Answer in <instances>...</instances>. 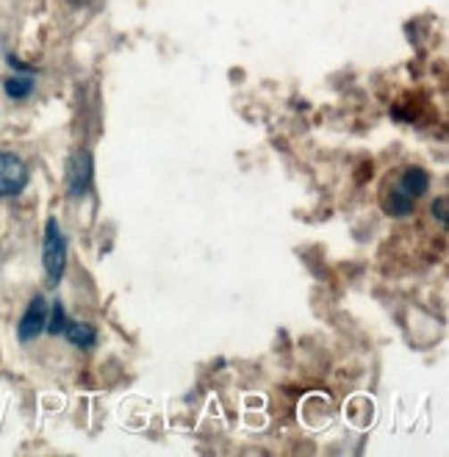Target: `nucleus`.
Listing matches in <instances>:
<instances>
[{
  "instance_id": "7",
  "label": "nucleus",
  "mask_w": 449,
  "mask_h": 457,
  "mask_svg": "<svg viewBox=\"0 0 449 457\" xmlns=\"http://www.w3.org/2000/svg\"><path fill=\"white\" fill-rule=\"evenodd\" d=\"M34 87H37L34 72H20L4 80V92L9 100H29L34 95Z\"/></svg>"
},
{
  "instance_id": "2",
  "label": "nucleus",
  "mask_w": 449,
  "mask_h": 457,
  "mask_svg": "<svg viewBox=\"0 0 449 457\" xmlns=\"http://www.w3.org/2000/svg\"><path fill=\"white\" fill-rule=\"evenodd\" d=\"M42 266H45L47 286H59V280L64 278V266H67V236H64V230H62L56 217H50L47 225H45Z\"/></svg>"
},
{
  "instance_id": "6",
  "label": "nucleus",
  "mask_w": 449,
  "mask_h": 457,
  "mask_svg": "<svg viewBox=\"0 0 449 457\" xmlns=\"http://www.w3.org/2000/svg\"><path fill=\"white\" fill-rule=\"evenodd\" d=\"M62 336H64L72 346H78V349H92V346H97V328L89 325V321H70V319H67V325H64Z\"/></svg>"
},
{
  "instance_id": "5",
  "label": "nucleus",
  "mask_w": 449,
  "mask_h": 457,
  "mask_svg": "<svg viewBox=\"0 0 449 457\" xmlns=\"http://www.w3.org/2000/svg\"><path fill=\"white\" fill-rule=\"evenodd\" d=\"M47 300L42 297V294H34L29 308H25V313L20 316V325H17V338L22 344H29L34 338H39L45 333V325H47Z\"/></svg>"
},
{
  "instance_id": "1",
  "label": "nucleus",
  "mask_w": 449,
  "mask_h": 457,
  "mask_svg": "<svg viewBox=\"0 0 449 457\" xmlns=\"http://www.w3.org/2000/svg\"><path fill=\"white\" fill-rule=\"evenodd\" d=\"M428 189H430V175L421 167L397 170V175L388 178L383 186L380 205L388 217H408L413 205L428 195Z\"/></svg>"
},
{
  "instance_id": "8",
  "label": "nucleus",
  "mask_w": 449,
  "mask_h": 457,
  "mask_svg": "<svg viewBox=\"0 0 449 457\" xmlns=\"http://www.w3.org/2000/svg\"><path fill=\"white\" fill-rule=\"evenodd\" d=\"M67 325V311L62 305V300H53L50 308H47V325H45V333L50 336H59Z\"/></svg>"
},
{
  "instance_id": "4",
  "label": "nucleus",
  "mask_w": 449,
  "mask_h": 457,
  "mask_svg": "<svg viewBox=\"0 0 449 457\" xmlns=\"http://www.w3.org/2000/svg\"><path fill=\"white\" fill-rule=\"evenodd\" d=\"M92 178H95V158L89 150H78L70 158L67 167V195L70 197H84L92 189Z\"/></svg>"
},
{
  "instance_id": "3",
  "label": "nucleus",
  "mask_w": 449,
  "mask_h": 457,
  "mask_svg": "<svg viewBox=\"0 0 449 457\" xmlns=\"http://www.w3.org/2000/svg\"><path fill=\"white\" fill-rule=\"evenodd\" d=\"M31 180L29 164L17 153H0V197L9 200L25 192V186Z\"/></svg>"
}]
</instances>
